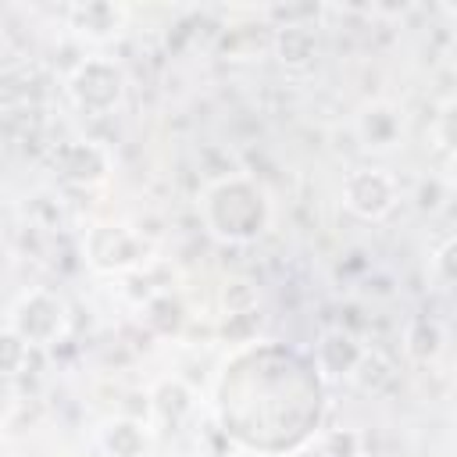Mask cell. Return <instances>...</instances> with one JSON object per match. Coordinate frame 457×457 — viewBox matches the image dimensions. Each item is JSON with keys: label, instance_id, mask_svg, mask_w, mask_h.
<instances>
[{"label": "cell", "instance_id": "6da1fadb", "mask_svg": "<svg viewBox=\"0 0 457 457\" xmlns=\"http://www.w3.org/2000/svg\"><path fill=\"white\" fill-rule=\"evenodd\" d=\"M200 214L221 243H253L271 221V204L250 175H228L204 189Z\"/></svg>", "mask_w": 457, "mask_h": 457}, {"label": "cell", "instance_id": "7a4b0ae2", "mask_svg": "<svg viewBox=\"0 0 457 457\" xmlns=\"http://www.w3.org/2000/svg\"><path fill=\"white\" fill-rule=\"evenodd\" d=\"M125 71L114 57H82L68 75H64V93L75 104V111L89 114V118H104L114 114L125 100Z\"/></svg>", "mask_w": 457, "mask_h": 457}, {"label": "cell", "instance_id": "3957f363", "mask_svg": "<svg viewBox=\"0 0 457 457\" xmlns=\"http://www.w3.org/2000/svg\"><path fill=\"white\" fill-rule=\"evenodd\" d=\"M11 328L29 343V350H50V346L64 343V336L71 328L68 300L46 286H36L14 300Z\"/></svg>", "mask_w": 457, "mask_h": 457}, {"label": "cell", "instance_id": "277c9868", "mask_svg": "<svg viewBox=\"0 0 457 457\" xmlns=\"http://www.w3.org/2000/svg\"><path fill=\"white\" fill-rule=\"evenodd\" d=\"M82 253H86V264L100 275H125V271H136L150 261V243L121 225V221H104V225H93L86 232V243H82Z\"/></svg>", "mask_w": 457, "mask_h": 457}, {"label": "cell", "instance_id": "5b68a950", "mask_svg": "<svg viewBox=\"0 0 457 457\" xmlns=\"http://www.w3.org/2000/svg\"><path fill=\"white\" fill-rule=\"evenodd\" d=\"M396 204H400V182L378 164L353 168L343 179V207L361 221H386L396 211Z\"/></svg>", "mask_w": 457, "mask_h": 457}, {"label": "cell", "instance_id": "8992f818", "mask_svg": "<svg viewBox=\"0 0 457 457\" xmlns=\"http://www.w3.org/2000/svg\"><path fill=\"white\" fill-rule=\"evenodd\" d=\"M111 150L96 139H68L54 150V171L71 186H100L111 179Z\"/></svg>", "mask_w": 457, "mask_h": 457}, {"label": "cell", "instance_id": "52a82bcc", "mask_svg": "<svg viewBox=\"0 0 457 457\" xmlns=\"http://www.w3.org/2000/svg\"><path fill=\"white\" fill-rule=\"evenodd\" d=\"M64 18H68V29H75V36L89 43H111L125 32L129 7L114 0H89V4H71Z\"/></svg>", "mask_w": 457, "mask_h": 457}, {"label": "cell", "instance_id": "ba28073f", "mask_svg": "<svg viewBox=\"0 0 457 457\" xmlns=\"http://www.w3.org/2000/svg\"><path fill=\"white\" fill-rule=\"evenodd\" d=\"M353 132H357V139H361L364 150H375V154L393 150L403 139L400 107L389 104V100H368L357 111V118H353Z\"/></svg>", "mask_w": 457, "mask_h": 457}, {"label": "cell", "instance_id": "9c48e42d", "mask_svg": "<svg viewBox=\"0 0 457 457\" xmlns=\"http://www.w3.org/2000/svg\"><path fill=\"white\" fill-rule=\"evenodd\" d=\"M361 353H364V346L357 343L353 332H346V328H328V332H321V339L314 343V371H318V378H325V382L350 378L353 368H357V361H361Z\"/></svg>", "mask_w": 457, "mask_h": 457}, {"label": "cell", "instance_id": "30bf717a", "mask_svg": "<svg viewBox=\"0 0 457 457\" xmlns=\"http://www.w3.org/2000/svg\"><path fill=\"white\" fill-rule=\"evenodd\" d=\"M96 443L107 457H146L154 446V428L132 414H118V418L100 421Z\"/></svg>", "mask_w": 457, "mask_h": 457}, {"label": "cell", "instance_id": "8fae6325", "mask_svg": "<svg viewBox=\"0 0 457 457\" xmlns=\"http://www.w3.org/2000/svg\"><path fill=\"white\" fill-rule=\"evenodd\" d=\"M271 54H275L278 64L289 68V71H303V68H311L314 57H318L314 29L303 25V21L275 25V29H271Z\"/></svg>", "mask_w": 457, "mask_h": 457}, {"label": "cell", "instance_id": "7c38bea8", "mask_svg": "<svg viewBox=\"0 0 457 457\" xmlns=\"http://www.w3.org/2000/svg\"><path fill=\"white\" fill-rule=\"evenodd\" d=\"M146 403H150V411H154L157 421L179 425V421L193 411V389H189L182 378H161V382L146 393Z\"/></svg>", "mask_w": 457, "mask_h": 457}, {"label": "cell", "instance_id": "4fadbf2b", "mask_svg": "<svg viewBox=\"0 0 457 457\" xmlns=\"http://www.w3.org/2000/svg\"><path fill=\"white\" fill-rule=\"evenodd\" d=\"M403 350L414 364H432L446 350V328L436 318H414L403 332Z\"/></svg>", "mask_w": 457, "mask_h": 457}, {"label": "cell", "instance_id": "5bb4252c", "mask_svg": "<svg viewBox=\"0 0 457 457\" xmlns=\"http://www.w3.org/2000/svg\"><path fill=\"white\" fill-rule=\"evenodd\" d=\"M143 321H146V328L150 332H157V336H175L182 325H186V307L171 296V293H157V296H150L143 307Z\"/></svg>", "mask_w": 457, "mask_h": 457}, {"label": "cell", "instance_id": "9a60e30c", "mask_svg": "<svg viewBox=\"0 0 457 457\" xmlns=\"http://www.w3.org/2000/svg\"><path fill=\"white\" fill-rule=\"evenodd\" d=\"M350 382H353L357 389H364V393H378L382 386L393 382V368H389V361H386L378 350H368V346H364V353H361V361H357Z\"/></svg>", "mask_w": 457, "mask_h": 457}, {"label": "cell", "instance_id": "2e32d148", "mask_svg": "<svg viewBox=\"0 0 457 457\" xmlns=\"http://www.w3.org/2000/svg\"><path fill=\"white\" fill-rule=\"evenodd\" d=\"M29 357H32L29 343H25L11 325H4V328H0V375H4V378L21 375L25 364H29Z\"/></svg>", "mask_w": 457, "mask_h": 457}, {"label": "cell", "instance_id": "e0dca14e", "mask_svg": "<svg viewBox=\"0 0 457 457\" xmlns=\"http://www.w3.org/2000/svg\"><path fill=\"white\" fill-rule=\"evenodd\" d=\"M221 307L225 314H253L257 311V286L250 278H228L221 286Z\"/></svg>", "mask_w": 457, "mask_h": 457}, {"label": "cell", "instance_id": "ac0fdd59", "mask_svg": "<svg viewBox=\"0 0 457 457\" xmlns=\"http://www.w3.org/2000/svg\"><path fill=\"white\" fill-rule=\"evenodd\" d=\"M453 250H457V243H453V236H446V239L432 250V257H428V278H432L439 289H450V286H453Z\"/></svg>", "mask_w": 457, "mask_h": 457}, {"label": "cell", "instance_id": "d6986e66", "mask_svg": "<svg viewBox=\"0 0 457 457\" xmlns=\"http://www.w3.org/2000/svg\"><path fill=\"white\" fill-rule=\"evenodd\" d=\"M361 436L357 432H328L325 436V457H357Z\"/></svg>", "mask_w": 457, "mask_h": 457}, {"label": "cell", "instance_id": "ffe728a7", "mask_svg": "<svg viewBox=\"0 0 457 457\" xmlns=\"http://www.w3.org/2000/svg\"><path fill=\"white\" fill-rule=\"evenodd\" d=\"M0 450H4V425H0Z\"/></svg>", "mask_w": 457, "mask_h": 457}]
</instances>
